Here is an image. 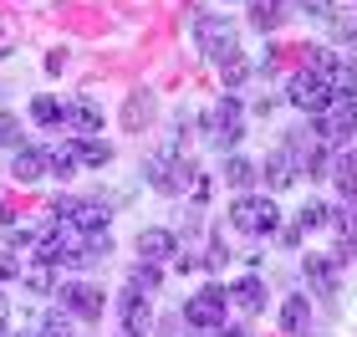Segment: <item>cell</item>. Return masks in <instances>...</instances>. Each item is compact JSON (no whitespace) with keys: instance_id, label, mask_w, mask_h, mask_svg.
Wrapping results in <instances>:
<instances>
[{"instance_id":"obj_1","label":"cell","mask_w":357,"mask_h":337,"mask_svg":"<svg viewBox=\"0 0 357 337\" xmlns=\"http://www.w3.org/2000/svg\"><path fill=\"white\" fill-rule=\"evenodd\" d=\"M143 179H149L158 195H184V189H189L194 200H204L199 164H194V158H184V153H174V149H158V153L143 158Z\"/></svg>"},{"instance_id":"obj_2","label":"cell","mask_w":357,"mask_h":337,"mask_svg":"<svg viewBox=\"0 0 357 337\" xmlns=\"http://www.w3.org/2000/svg\"><path fill=\"white\" fill-rule=\"evenodd\" d=\"M194 36H199V52L215 61H230L235 52H240V36H235V21L230 15H215V10H199L194 15Z\"/></svg>"},{"instance_id":"obj_3","label":"cell","mask_w":357,"mask_h":337,"mask_svg":"<svg viewBox=\"0 0 357 337\" xmlns=\"http://www.w3.org/2000/svg\"><path fill=\"white\" fill-rule=\"evenodd\" d=\"M204 138L215 143V149L230 153L240 138H245V107H240L235 98H220L215 107L204 112Z\"/></svg>"},{"instance_id":"obj_4","label":"cell","mask_w":357,"mask_h":337,"mask_svg":"<svg viewBox=\"0 0 357 337\" xmlns=\"http://www.w3.org/2000/svg\"><path fill=\"white\" fill-rule=\"evenodd\" d=\"M230 225L240 235H271L275 225H281V210H275L271 195H240L230 204Z\"/></svg>"},{"instance_id":"obj_5","label":"cell","mask_w":357,"mask_h":337,"mask_svg":"<svg viewBox=\"0 0 357 337\" xmlns=\"http://www.w3.org/2000/svg\"><path fill=\"white\" fill-rule=\"evenodd\" d=\"M52 215L67 220L77 235H102L107 230V204H97V200H56Z\"/></svg>"},{"instance_id":"obj_6","label":"cell","mask_w":357,"mask_h":337,"mask_svg":"<svg viewBox=\"0 0 357 337\" xmlns=\"http://www.w3.org/2000/svg\"><path fill=\"white\" fill-rule=\"evenodd\" d=\"M225 307H230V292H220V286H204V292H194V297L184 301V322L215 332V327L225 322Z\"/></svg>"},{"instance_id":"obj_7","label":"cell","mask_w":357,"mask_h":337,"mask_svg":"<svg viewBox=\"0 0 357 337\" xmlns=\"http://www.w3.org/2000/svg\"><path fill=\"white\" fill-rule=\"evenodd\" d=\"M56 297H61V307L72 317H82V322H97V317L107 312L102 286H92V281H67V286H56Z\"/></svg>"},{"instance_id":"obj_8","label":"cell","mask_w":357,"mask_h":337,"mask_svg":"<svg viewBox=\"0 0 357 337\" xmlns=\"http://www.w3.org/2000/svg\"><path fill=\"white\" fill-rule=\"evenodd\" d=\"M61 133H72V138L102 133V107H97L92 98H72L67 107H61Z\"/></svg>"},{"instance_id":"obj_9","label":"cell","mask_w":357,"mask_h":337,"mask_svg":"<svg viewBox=\"0 0 357 337\" xmlns=\"http://www.w3.org/2000/svg\"><path fill=\"white\" fill-rule=\"evenodd\" d=\"M286 98L296 103L301 112H327V103H332V87L321 82L317 72H306V67H301L296 77H291V92H286Z\"/></svg>"},{"instance_id":"obj_10","label":"cell","mask_w":357,"mask_h":337,"mask_svg":"<svg viewBox=\"0 0 357 337\" xmlns=\"http://www.w3.org/2000/svg\"><path fill=\"white\" fill-rule=\"evenodd\" d=\"M118 322H123V332H133V337H149V327H153V301H149V297H138V292H128V286H123V297H118Z\"/></svg>"},{"instance_id":"obj_11","label":"cell","mask_w":357,"mask_h":337,"mask_svg":"<svg viewBox=\"0 0 357 337\" xmlns=\"http://www.w3.org/2000/svg\"><path fill=\"white\" fill-rule=\"evenodd\" d=\"M306 281H312L317 297H337V286H342V261H337V255H306Z\"/></svg>"},{"instance_id":"obj_12","label":"cell","mask_w":357,"mask_h":337,"mask_svg":"<svg viewBox=\"0 0 357 337\" xmlns=\"http://www.w3.org/2000/svg\"><path fill=\"white\" fill-rule=\"evenodd\" d=\"M138 255L143 261H169V255H178V240L174 230H164V225H149V230H138Z\"/></svg>"},{"instance_id":"obj_13","label":"cell","mask_w":357,"mask_h":337,"mask_svg":"<svg viewBox=\"0 0 357 337\" xmlns=\"http://www.w3.org/2000/svg\"><path fill=\"white\" fill-rule=\"evenodd\" d=\"M10 179L15 184H36V179H46V149H15V158H10Z\"/></svg>"},{"instance_id":"obj_14","label":"cell","mask_w":357,"mask_h":337,"mask_svg":"<svg viewBox=\"0 0 357 337\" xmlns=\"http://www.w3.org/2000/svg\"><path fill=\"white\" fill-rule=\"evenodd\" d=\"M21 281H26L31 297H56V266L52 261H36V255H31L21 266Z\"/></svg>"},{"instance_id":"obj_15","label":"cell","mask_w":357,"mask_h":337,"mask_svg":"<svg viewBox=\"0 0 357 337\" xmlns=\"http://www.w3.org/2000/svg\"><path fill=\"white\" fill-rule=\"evenodd\" d=\"M261 179L271 184V195H275V189H291V184H296V179H301V174H296V164H291V153H286V149H275V153L266 158V169H261Z\"/></svg>"},{"instance_id":"obj_16","label":"cell","mask_w":357,"mask_h":337,"mask_svg":"<svg viewBox=\"0 0 357 337\" xmlns=\"http://www.w3.org/2000/svg\"><path fill=\"white\" fill-rule=\"evenodd\" d=\"M275 322H281V332L301 337L306 327H312V301H306V297H286V301H281V317H275Z\"/></svg>"},{"instance_id":"obj_17","label":"cell","mask_w":357,"mask_h":337,"mask_svg":"<svg viewBox=\"0 0 357 337\" xmlns=\"http://www.w3.org/2000/svg\"><path fill=\"white\" fill-rule=\"evenodd\" d=\"M72 143V153H77V164H87V169H107L112 164V143H102V138H67Z\"/></svg>"},{"instance_id":"obj_18","label":"cell","mask_w":357,"mask_h":337,"mask_svg":"<svg viewBox=\"0 0 357 337\" xmlns=\"http://www.w3.org/2000/svg\"><path fill=\"white\" fill-rule=\"evenodd\" d=\"M153 118V92H128L123 103V128L128 133H143V123Z\"/></svg>"},{"instance_id":"obj_19","label":"cell","mask_w":357,"mask_h":337,"mask_svg":"<svg viewBox=\"0 0 357 337\" xmlns=\"http://www.w3.org/2000/svg\"><path fill=\"white\" fill-rule=\"evenodd\" d=\"M230 301H235L240 312H250V317H255V312H266V286L255 281V276H245V281H235V286H230Z\"/></svg>"},{"instance_id":"obj_20","label":"cell","mask_w":357,"mask_h":337,"mask_svg":"<svg viewBox=\"0 0 357 337\" xmlns=\"http://www.w3.org/2000/svg\"><path fill=\"white\" fill-rule=\"evenodd\" d=\"M255 179H261V169H255L250 158H240V153L225 158V184H230V189H250Z\"/></svg>"},{"instance_id":"obj_21","label":"cell","mask_w":357,"mask_h":337,"mask_svg":"<svg viewBox=\"0 0 357 337\" xmlns=\"http://www.w3.org/2000/svg\"><path fill=\"white\" fill-rule=\"evenodd\" d=\"M67 174H77L72 143H56V149H46V179H67Z\"/></svg>"},{"instance_id":"obj_22","label":"cell","mask_w":357,"mask_h":337,"mask_svg":"<svg viewBox=\"0 0 357 337\" xmlns=\"http://www.w3.org/2000/svg\"><path fill=\"white\" fill-rule=\"evenodd\" d=\"M158 281H164V276H158V266H153V261H138L133 271H128V292H138V297H153V292H158Z\"/></svg>"},{"instance_id":"obj_23","label":"cell","mask_w":357,"mask_h":337,"mask_svg":"<svg viewBox=\"0 0 357 337\" xmlns=\"http://www.w3.org/2000/svg\"><path fill=\"white\" fill-rule=\"evenodd\" d=\"M41 337H77V322H72V312L67 307H56V312H46L41 317V327H36Z\"/></svg>"},{"instance_id":"obj_24","label":"cell","mask_w":357,"mask_h":337,"mask_svg":"<svg viewBox=\"0 0 357 337\" xmlns=\"http://www.w3.org/2000/svg\"><path fill=\"white\" fill-rule=\"evenodd\" d=\"M332 179H337V189H342L347 200L357 195V153H342V158H337V164H332Z\"/></svg>"},{"instance_id":"obj_25","label":"cell","mask_w":357,"mask_h":337,"mask_svg":"<svg viewBox=\"0 0 357 337\" xmlns=\"http://www.w3.org/2000/svg\"><path fill=\"white\" fill-rule=\"evenodd\" d=\"M220 77H225V87H245V77H250V61H245V52H235L230 61H220Z\"/></svg>"},{"instance_id":"obj_26","label":"cell","mask_w":357,"mask_h":337,"mask_svg":"<svg viewBox=\"0 0 357 337\" xmlns=\"http://www.w3.org/2000/svg\"><path fill=\"white\" fill-rule=\"evenodd\" d=\"M31 118H36L41 128H61V103L56 98H36L31 103Z\"/></svg>"},{"instance_id":"obj_27","label":"cell","mask_w":357,"mask_h":337,"mask_svg":"<svg viewBox=\"0 0 357 337\" xmlns=\"http://www.w3.org/2000/svg\"><path fill=\"white\" fill-rule=\"evenodd\" d=\"M321 225H332V210H327V204H306V210L296 215V230H321Z\"/></svg>"},{"instance_id":"obj_28","label":"cell","mask_w":357,"mask_h":337,"mask_svg":"<svg viewBox=\"0 0 357 337\" xmlns=\"http://www.w3.org/2000/svg\"><path fill=\"white\" fill-rule=\"evenodd\" d=\"M250 26H255V31H275V26H281V6H261V0H255Z\"/></svg>"},{"instance_id":"obj_29","label":"cell","mask_w":357,"mask_h":337,"mask_svg":"<svg viewBox=\"0 0 357 337\" xmlns=\"http://www.w3.org/2000/svg\"><path fill=\"white\" fill-rule=\"evenodd\" d=\"M21 118H10V112H0V149H21Z\"/></svg>"},{"instance_id":"obj_30","label":"cell","mask_w":357,"mask_h":337,"mask_svg":"<svg viewBox=\"0 0 357 337\" xmlns=\"http://www.w3.org/2000/svg\"><path fill=\"white\" fill-rule=\"evenodd\" d=\"M21 276V255L15 250H0V281H15Z\"/></svg>"},{"instance_id":"obj_31","label":"cell","mask_w":357,"mask_h":337,"mask_svg":"<svg viewBox=\"0 0 357 337\" xmlns=\"http://www.w3.org/2000/svg\"><path fill=\"white\" fill-rule=\"evenodd\" d=\"M332 225H337V235H342V240H357V204H352L342 220H332Z\"/></svg>"},{"instance_id":"obj_32","label":"cell","mask_w":357,"mask_h":337,"mask_svg":"<svg viewBox=\"0 0 357 337\" xmlns=\"http://www.w3.org/2000/svg\"><path fill=\"white\" fill-rule=\"evenodd\" d=\"M296 6L306 15H317V21H327V15H332V0H296Z\"/></svg>"},{"instance_id":"obj_33","label":"cell","mask_w":357,"mask_h":337,"mask_svg":"<svg viewBox=\"0 0 357 337\" xmlns=\"http://www.w3.org/2000/svg\"><path fill=\"white\" fill-rule=\"evenodd\" d=\"M46 72H52V77L67 72V52H52V57H46Z\"/></svg>"},{"instance_id":"obj_34","label":"cell","mask_w":357,"mask_h":337,"mask_svg":"<svg viewBox=\"0 0 357 337\" xmlns=\"http://www.w3.org/2000/svg\"><path fill=\"white\" fill-rule=\"evenodd\" d=\"M0 57H10V36H6V31H0Z\"/></svg>"},{"instance_id":"obj_35","label":"cell","mask_w":357,"mask_h":337,"mask_svg":"<svg viewBox=\"0 0 357 337\" xmlns=\"http://www.w3.org/2000/svg\"><path fill=\"white\" fill-rule=\"evenodd\" d=\"M0 337H6V301H0Z\"/></svg>"},{"instance_id":"obj_36","label":"cell","mask_w":357,"mask_h":337,"mask_svg":"<svg viewBox=\"0 0 357 337\" xmlns=\"http://www.w3.org/2000/svg\"><path fill=\"white\" fill-rule=\"evenodd\" d=\"M261 6H281V0H261Z\"/></svg>"},{"instance_id":"obj_37","label":"cell","mask_w":357,"mask_h":337,"mask_svg":"<svg viewBox=\"0 0 357 337\" xmlns=\"http://www.w3.org/2000/svg\"><path fill=\"white\" fill-rule=\"evenodd\" d=\"M21 337H41V332H21Z\"/></svg>"},{"instance_id":"obj_38","label":"cell","mask_w":357,"mask_h":337,"mask_svg":"<svg viewBox=\"0 0 357 337\" xmlns=\"http://www.w3.org/2000/svg\"><path fill=\"white\" fill-rule=\"evenodd\" d=\"M123 337H133V332H123Z\"/></svg>"},{"instance_id":"obj_39","label":"cell","mask_w":357,"mask_h":337,"mask_svg":"<svg viewBox=\"0 0 357 337\" xmlns=\"http://www.w3.org/2000/svg\"><path fill=\"white\" fill-rule=\"evenodd\" d=\"M352 6H357V0H352Z\"/></svg>"}]
</instances>
